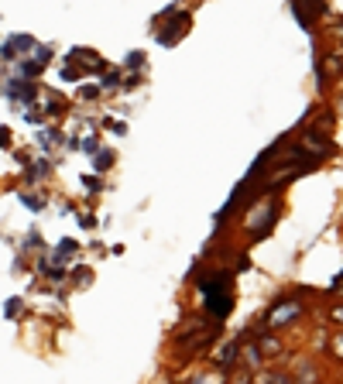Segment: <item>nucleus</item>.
<instances>
[{
    "mask_svg": "<svg viewBox=\"0 0 343 384\" xmlns=\"http://www.w3.org/2000/svg\"><path fill=\"white\" fill-rule=\"evenodd\" d=\"M203 295H206V309H210L213 319H227L230 309H233V278L227 271H206L196 278Z\"/></svg>",
    "mask_w": 343,
    "mask_h": 384,
    "instance_id": "f257e3e1",
    "label": "nucleus"
},
{
    "mask_svg": "<svg viewBox=\"0 0 343 384\" xmlns=\"http://www.w3.org/2000/svg\"><path fill=\"white\" fill-rule=\"evenodd\" d=\"M302 312H305L302 302H275V306H271V312L265 316V326L282 329V326H288V323H295Z\"/></svg>",
    "mask_w": 343,
    "mask_h": 384,
    "instance_id": "f03ea898",
    "label": "nucleus"
},
{
    "mask_svg": "<svg viewBox=\"0 0 343 384\" xmlns=\"http://www.w3.org/2000/svg\"><path fill=\"white\" fill-rule=\"evenodd\" d=\"M18 52H35V38H28V35H14V38L4 41V48H0V62H14V58H21Z\"/></svg>",
    "mask_w": 343,
    "mask_h": 384,
    "instance_id": "7ed1b4c3",
    "label": "nucleus"
},
{
    "mask_svg": "<svg viewBox=\"0 0 343 384\" xmlns=\"http://www.w3.org/2000/svg\"><path fill=\"white\" fill-rule=\"evenodd\" d=\"M237 357H241V340H227L223 346H216L213 350V364L216 370H227V367L237 364Z\"/></svg>",
    "mask_w": 343,
    "mask_h": 384,
    "instance_id": "20e7f679",
    "label": "nucleus"
},
{
    "mask_svg": "<svg viewBox=\"0 0 343 384\" xmlns=\"http://www.w3.org/2000/svg\"><path fill=\"white\" fill-rule=\"evenodd\" d=\"M299 151H302V154L309 151L312 158H323V154L333 151V144H329V141H326L323 134H316V131H305L302 141H299Z\"/></svg>",
    "mask_w": 343,
    "mask_h": 384,
    "instance_id": "39448f33",
    "label": "nucleus"
},
{
    "mask_svg": "<svg viewBox=\"0 0 343 384\" xmlns=\"http://www.w3.org/2000/svg\"><path fill=\"white\" fill-rule=\"evenodd\" d=\"M69 58H73V62H79L83 69H93V73H100V69H103V58L96 55L93 48H73V52H69Z\"/></svg>",
    "mask_w": 343,
    "mask_h": 384,
    "instance_id": "423d86ee",
    "label": "nucleus"
},
{
    "mask_svg": "<svg viewBox=\"0 0 343 384\" xmlns=\"http://www.w3.org/2000/svg\"><path fill=\"white\" fill-rule=\"evenodd\" d=\"M258 350H261V357H275V353H282V343H278V336L258 333Z\"/></svg>",
    "mask_w": 343,
    "mask_h": 384,
    "instance_id": "0eeeda50",
    "label": "nucleus"
},
{
    "mask_svg": "<svg viewBox=\"0 0 343 384\" xmlns=\"http://www.w3.org/2000/svg\"><path fill=\"white\" fill-rule=\"evenodd\" d=\"M76 250H79V244L73 240V237H62V240H58V250H56V265H62V261H69V257H73Z\"/></svg>",
    "mask_w": 343,
    "mask_h": 384,
    "instance_id": "6e6552de",
    "label": "nucleus"
},
{
    "mask_svg": "<svg viewBox=\"0 0 343 384\" xmlns=\"http://www.w3.org/2000/svg\"><path fill=\"white\" fill-rule=\"evenodd\" d=\"M189 384H227V370H210V374H196Z\"/></svg>",
    "mask_w": 343,
    "mask_h": 384,
    "instance_id": "1a4fd4ad",
    "label": "nucleus"
},
{
    "mask_svg": "<svg viewBox=\"0 0 343 384\" xmlns=\"http://www.w3.org/2000/svg\"><path fill=\"white\" fill-rule=\"evenodd\" d=\"M120 86V73L110 69V73H103V82H100V93H107V90H117Z\"/></svg>",
    "mask_w": 343,
    "mask_h": 384,
    "instance_id": "9d476101",
    "label": "nucleus"
},
{
    "mask_svg": "<svg viewBox=\"0 0 343 384\" xmlns=\"http://www.w3.org/2000/svg\"><path fill=\"white\" fill-rule=\"evenodd\" d=\"M73 282H76L79 288H86L90 282H93V271L86 268V265H83V268H73Z\"/></svg>",
    "mask_w": 343,
    "mask_h": 384,
    "instance_id": "9b49d317",
    "label": "nucleus"
},
{
    "mask_svg": "<svg viewBox=\"0 0 343 384\" xmlns=\"http://www.w3.org/2000/svg\"><path fill=\"white\" fill-rule=\"evenodd\" d=\"M329 353H333L337 361H343V329H340V333H333V336H329Z\"/></svg>",
    "mask_w": 343,
    "mask_h": 384,
    "instance_id": "f8f14e48",
    "label": "nucleus"
},
{
    "mask_svg": "<svg viewBox=\"0 0 343 384\" xmlns=\"http://www.w3.org/2000/svg\"><path fill=\"white\" fill-rule=\"evenodd\" d=\"M114 165V151H96V172H107Z\"/></svg>",
    "mask_w": 343,
    "mask_h": 384,
    "instance_id": "ddd939ff",
    "label": "nucleus"
},
{
    "mask_svg": "<svg viewBox=\"0 0 343 384\" xmlns=\"http://www.w3.org/2000/svg\"><path fill=\"white\" fill-rule=\"evenodd\" d=\"M21 203H24L28 210H41V206H45V199H41V196H28V192H21Z\"/></svg>",
    "mask_w": 343,
    "mask_h": 384,
    "instance_id": "4468645a",
    "label": "nucleus"
},
{
    "mask_svg": "<svg viewBox=\"0 0 343 384\" xmlns=\"http://www.w3.org/2000/svg\"><path fill=\"white\" fill-rule=\"evenodd\" d=\"M76 148H83L86 154H96V151H100V141H96V137H86V141H79Z\"/></svg>",
    "mask_w": 343,
    "mask_h": 384,
    "instance_id": "2eb2a0df",
    "label": "nucleus"
},
{
    "mask_svg": "<svg viewBox=\"0 0 343 384\" xmlns=\"http://www.w3.org/2000/svg\"><path fill=\"white\" fill-rule=\"evenodd\" d=\"M100 96V86H79V100H96Z\"/></svg>",
    "mask_w": 343,
    "mask_h": 384,
    "instance_id": "dca6fc26",
    "label": "nucleus"
},
{
    "mask_svg": "<svg viewBox=\"0 0 343 384\" xmlns=\"http://www.w3.org/2000/svg\"><path fill=\"white\" fill-rule=\"evenodd\" d=\"M18 312H21V299H11V302H7V309H4V316H7V319H14Z\"/></svg>",
    "mask_w": 343,
    "mask_h": 384,
    "instance_id": "f3484780",
    "label": "nucleus"
},
{
    "mask_svg": "<svg viewBox=\"0 0 343 384\" xmlns=\"http://www.w3.org/2000/svg\"><path fill=\"white\" fill-rule=\"evenodd\" d=\"M76 223L83 227V230H93V227H96V220L90 216V213H79V220H76Z\"/></svg>",
    "mask_w": 343,
    "mask_h": 384,
    "instance_id": "a211bd4d",
    "label": "nucleus"
},
{
    "mask_svg": "<svg viewBox=\"0 0 343 384\" xmlns=\"http://www.w3.org/2000/svg\"><path fill=\"white\" fill-rule=\"evenodd\" d=\"M127 65H137V69H141V65H144V52H131V55H127Z\"/></svg>",
    "mask_w": 343,
    "mask_h": 384,
    "instance_id": "6ab92c4d",
    "label": "nucleus"
},
{
    "mask_svg": "<svg viewBox=\"0 0 343 384\" xmlns=\"http://www.w3.org/2000/svg\"><path fill=\"white\" fill-rule=\"evenodd\" d=\"M45 172H48V161H38V165H35V169L28 172V178H41Z\"/></svg>",
    "mask_w": 343,
    "mask_h": 384,
    "instance_id": "aec40b11",
    "label": "nucleus"
},
{
    "mask_svg": "<svg viewBox=\"0 0 343 384\" xmlns=\"http://www.w3.org/2000/svg\"><path fill=\"white\" fill-rule=\"evenodd\" d=\"M329 319H333L337 326H343V306H333V309H329Z\"/></svg>",
    "mask_w": 343,
    "mask_h": 384,
    "instance_id": "412c9836",
    "label": "nucleus"
},
{
    "mask_svg": "<svg viewBox=\"0 0 343 384\" xmlns=\"http://www.w3.org/2000/svg\"><path fill=\"white\" fill-rule=\"evenodd\" d=\"M107 127H110L114 134H124V131H127V124H120V120H107Z\"/></svg>",
    "mask_w": 343,
    "mask_h": 384,
    "instance_id": "4be33fe9",
    "label": "nucleus"
},
{
    "mask_svg": "<svg viewBox=\"0 0 343 384\" xmlns=\"http://www.w3.org/2000/svg\"><path fill=\"white\" fill-rule=\"evenodd\" d=\"M0 144H11V131L7 127H0Z\"/></svg>",
    "mask_w": 343,
    "mask_h": 384,
    "instance_id": "5701e85b",
    "label": "nucleus"
},
{
    "mask_svg": "<svg viewBox=\"0 0 343 384\" xmlns=\"http://www.w3.org/2000/svg\"><path fill=\"white\" fill-rule=\"evenodd\" d=\"M233 384H250V374H244V378H241V381H233Z\"/></svg>",
    "mask_w": 343,
    "mask_h": 384,
    "instance_id": "b1692460",
    "label": "nucleus"
},
{
    "mask_svg": "<svg viewBox=\"0 0 343 384\" xmlns=\"http://www.w3.org/2000/svg\"><path fill=\"white\" fill-rule=\"evenodd\" d=\"M340 24H343V18H340Z\"/></svg>",
    "mask_w": 343,
    "mask_h": 384,
    "instance_id": "393cba45",
    "label": "nucleus"
}]
</instances>
